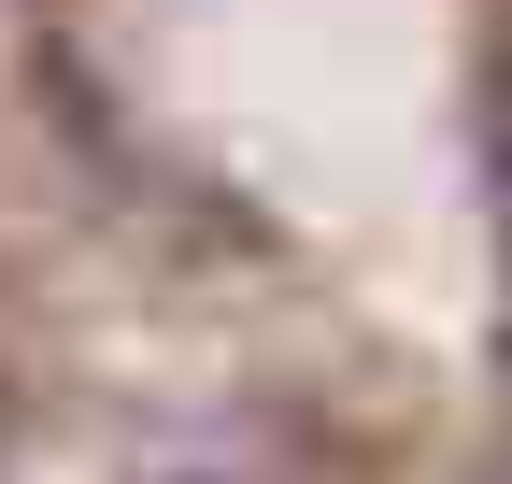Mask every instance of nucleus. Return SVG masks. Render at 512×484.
<instances>
[{"label": "nucleus", "instance_id": "obj_2", "mask_svg": "<svg viewBox=\"0 0 512 484\" xmlns=\"http://www.w3.org/2000/svg\"><path fill=\"white\" fill-rule=\"evenodd\" d=\"M484 371H498V413H512V314H498V356H484Z\"/></svg>", "mask_w": 512, "mask_h": 484}, {"label": "nucleus", "instance_id": "obj_1", "mask_svg": "<svg viewBox=\"0 0 512 484\" xmlns=\"http://www.w3.org/2000/svg\"><path fill=\"white\" fill-rule=\"evenodd\" d=\"M484 214H498V257H512V129H498V157H484Z\"/></svg>", "mask_w": 512, "mask_h": 484}]
</instances>
